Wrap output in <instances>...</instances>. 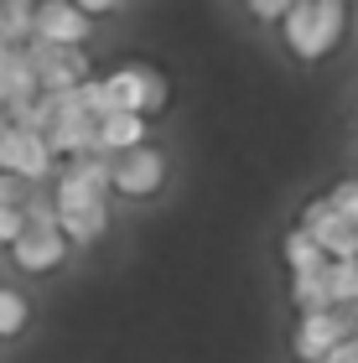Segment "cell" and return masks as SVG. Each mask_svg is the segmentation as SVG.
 Masks as SVG:
<instances>
[{
	"instance_id": "cell-2",
	"label": "cell",
	"mask_w": 358,
	"mask_h": 363,
	"mask_svg": "<svg viewBox=\"0 0 358 363\" xmlns=\"http://www.w3.org/2000/svg\"><path fill=\"white\" fill-rule=\"evenodd\" d=\"M104 89V104L109 114H140V120H151L172 104V78L151 68V62H120V68H109L99 78Z\"/></svg>"
},
{
	"instance_id": "cell-18",
	"label": "cell",
	"mask_w": 358,
	"mask_h": 363,
	"mask_svg": "<svg viewBox=\"0 0 358 363\" xmlns=\"http://www.w3.org/2000/svg\"><path fill=\"white\" fill-rule=\"evenodd\" d=\"M0 42L6 47L31 42V0H6V6H0Z\"/></svg>"
},
{
	"instance_id": "cell-17",
	"label": "cell",
	"mask_w": 358,
	"mask_h": 363,
	"mask_svg": "<svg viewBox=\"0 0 358 363\" xmlns=\"http://www.w3.org/2000/svg\"><path fill=\"white\" fill-rule=\"evenodd\" d=\"M291 306H296V317H301V311H332L322 270H312V275H291Z\"/></svg>"
},
{
	"instance_id": "cell-16",
	"label": "cell",
	"mask_w": 358,
	"mask_h": 363,
	"mask_svg": "<svg viewBox=\"0 0 358 363\" xmlns=\"http://www.w3.org/2000/svg\"><path fill=\"white\" fill-rule=\"evenodd\" d=\"M31 327V301H26V291H16V286H6L0 280V337H21Z\"/></svg>"
},
{
	"instance_id": "cell-9",
	"label": "cell",
	"mask_w": 358,
	"mask_h": 363,
	"mask_svg": "<svg viewBox=\"0 0 358 363\" xmlns=\"http://www.w3.org/2000/svg\"><path fill=\"white\" fill-rule=\"evenodd\" d=\"M94 37V21L68 0H47V6H31V42L47 47H84Z\"/></svg>"
},
{
	"instance_id": "cell-3",
	"label": "cell",
	"mask_w": 358,
	"mask_h": 363,
	"mask_svg": "<svg viewBox=\"0 0 358 363\" xmlns=\"http://www.w3.org/2000/svg\"><path fill=\"white\" fill-rule=\"evenodd\" d=\"M167 177H172V161L151 140L109 156V192H120L125 203H151V197L167 187Z\"/></svg>"
},
{
	"instance_id": "cell-14",
	"label": "cell",
	"mask_w": 358,
	"mask_h": 363,
	"mask_svg": "<svg viewBox=\"0 0 358 363\" xmlns=\"http://www.w3.org/2000/svg\"><path fill=\"white\" fill-rule=\"evenodd\" d=\"M281 259H286V270H291V275H312V270L328 265V255L317 250V239H312V234H301L296 223H291V228H286V239H281Z\"/></svg>"
},
{
	"instance_id": "cell-23",
	"label": "cell",
	"mask_w": 358,
	"mask_h": 363,
	"mask_svg": "<svg viewBox=\"0 0 358 363\" xmlns=\"http://www.w3.org/2000/svg\"><path fill=\"white\" fill-rule=\"evenodd\" d=\"M68 6H78V11H84L89 21H94V16H115L125 0H68Z\"/></svg>"
},
{
	"instance_id": "cell-12",
	"label": "cell",
	"mask_w": 358,
	"mask_h": 363,
	"mask_svg": "<svg viewBox=\"0 0 358 363\" xmlns=\"http://www.w3.org/2000/svg\"><path fill=\"white\" fill-rule=\"evenodd\" d=\"M151 135V120H140V114H104V120H94V151L99 156H120L130 145H145Z\"/></svg>"
},
{
	"instance_id": "cell-24",
	"label": "cell",
	"mask_w": 358,
	"mask_h": 363,
	"mask_svg": "<svg viewBox=\"0 0 358 363\" xmlns=\"http://www.w3.org/2000/svg\"><path fill=\"white\" fill-rule=\"evenodd\" d=\"M322 363H358V333H348L343 342H337V348L322 358Z\"/></svg>"
},
{
	"instance_id": "cell-1",
	"label": "cell",
	"mask_w": 358,
	"mask_h": 363,
	"mask_svg": "<svg viewBox=\"0 0 358 363\" xmlns=\"http://www.w3.org/2000/svg\"><path fill=\"white\" fill-rule=\"evenodd\" d=\"M348 31V6L343 0H296L286 16H281V37H286V52L296 62H317L328 57Z\"/></svg>"
},
{
	"instance_id": "cell-7",
	"label": "cell",
	"mask_w": 358,
	"mask_h": 363,
	"mask_svg": "<svg viewBox=\"0 0 358 363\" xmlns=\"http://www.w3.org/2000/svg\"><path fill=\"white\" fill-rule=\"evenodd\" d=\"M296 228H301V234H312L317 250L328 259H358V228L348 218H337L328 197H312V203L296 213Z\"/></svg>"
},
{
	"instance_id": "cell-5",
	"label": "cell",
	"mask_w": 358,
	"mask_h": 363,
	"mask_svg": "<svg viewBox=\"0 0 358 363\" xmlns=\"http://www.w3.org/2000/svg\"><path fill=\"white\" fill-rule=\"evenodd\" d=\"M31 73H37V89L42 94H68L78 84H89V52L84 47H47V42H26L21 47Z\"/></svg>"
},
{
	"instance_id": "cell-15",
	"label": "cell",
	"mask_w": 358,
	"mask_h": 363,
	"mask_svg": "<svg viewBox=\"0 0 358 363\" xmlns=\"http://www.w3.org/2000/svg\"><path fill=\"white\" fill-rule=\"evenodd\" d=\"M322 280H328L332 311H353L358 306V259H328V265H322Z\"/></svg>"
},
{
	"instance_id": "cell-27",
	"label": "cell",
	"mask_w": 358,
	"mask_h": 363,
	"mask_svg": "<svg viewBox=\"0 0 358 363\" xmlns=\"http://www.w3.org/2000/svg\"><path fill=\"white\" fill-rule=\"evenodd\" d=\"M0 52H6V42H0Z\"/></svg>"
},
{
	"instance_id": "cell-4",
	"label": "cell",
	"mask_w": 358,
	"mask_h": 363,
	"mask_svg": "<svg viewBox=\"0 0 358 363\" xmlns=\"http://www.w3.org/2000/svg\"><path fill=\"white\" fill-rule=\"evenodd\" d=\"M57 167L62 161L52 156V145H47L37 130H16V125L0 130V172L21 177L31 187H47V182L57 177Z\"/></svg>"
},
{
	"instance_id": "cell-6",
	"label": "cell",
	"mask_w": 358,
	"mask_h": 363,
	"mask_svg": "<svg viewBox=\"0 0 358 363\" xmlns=\"http://www.w3.org/2000/svg\"><path fill=\"white\" fill-rule=\"evenodd\" d=\"M68 255L73 250H68V239H62L57 223H26L11 244V265L26 270V275H57L68 265Z\"/></svg>"
},
{
	"instance_id": "cell-8",
	"label": "cell",
	"mask_w": 358,
	"mask_h": 363,
	"mask_svg": "<svg viewBox=\"0 0 358 363\" xmlns=\"http://www.w3.org/2000/svg\"><path fill=\"white\" fill-rule=\"evenodd\" d=\"M343 337H348L343 311H301L296 327H291V358L296 363H322Z\"/></svg>"
},
{
	"instance_id": "cell-10",
	"label": "cell",
	"mask_w": 358,
	"mask_h": 363,
	"mask_svg": "<svg viewBox=\"0 0 358 363\" xmlns=\"http://www.w3.org/2000/svg\"><path fill=\"white\" fill-rule=\"evenodd\" d=\"M57 213V228L62 239H68V250L78 244H99L109 234V197H84V203H62L52 208Z\"/></svg>"
},
{
	"instance_id": "cell-13",
	"label": "cell",
	"mask_w": 358,
	"mask_h": 363,
	"mask_svg": "<svg viewBox=\"0 0 358 363\" xmlns=\"http://www.w3.org/2000/svg\"><path fill=\"white\" fill-rule=\"evenodd\" d=\"M37 73H31V62L21 47H6L0 52V109H11V104H21V99H37Z\"/></svg>"
},
{
	"instance_id": "cell-19",
	"label": "cell",
	"mask_w": 358,
	"mask_h": 363,
	"mask_svg": "<svg viewBox=\"0 0 358 363\" xmlns=\"http://www.w3.org/2000/svg\"><path fill=\"white\" fill-rule=\"evenodd\" d=\"M322 197L332 203V213H337V218H348V223L358 228V177H337V182H332V187L322 192Z\"/></svg>"
},
{
	"instance_id": "cell-28",
	"label": "cell",
	"mask_w": 358,
	"mask_h": 363,
	"mask_svg": "<svg viewBox=\"0 0 358 363\" xmlns=\"http://www.w3.org/2000/svg\"><path fill=\"white\" fill-rule=\"evenodd\" d=\"M0 6H6V0H0Z\"/></svg>"
},
{
	"instance_id": "cell-26",
	"label": "cell",
	"mask_w": 358,
	"mask_h": 363,
	"mask_svg": "<svg viewBox=\"0 0 358 363\" xmlns=\"http://www.w3.org/2000/svg\"><path fill=\"white\" fill-rule=\"evenodd\" d=\"M31 6H47V0H31Z\"/></svg>"
},
{
	"instance_id": "cell-20",
	"label": "cell",
	"mask_w": 358,
	"mask_h": 363,
	"mask_svg": "<svg viewBox=\"0 0 358 363\" xmlns=\"http://www.w3.org/2000/svg\"><path fill=\"white\" fill-rule=\"evenodd\" d=\"M37 192L31 182H21V177H11V172H0V208H26V197Z\"/></svg>"
},
{
	"instance_id": "cell-29",
	"label": "cell",
	"mask_w": 358,
	"mask_h": 363,
	"mask_svg": "<svg viewBox=\"0 0 358 363\" xmlns=\"http://www.w3.org/2000/svg\"><path fill=\"white\" fill-rule=\"evenodd\" d=\"M343 6H348V0H343Z\"/></svg>"
},
{
	"instance_id": "cell-22",
	"label": "cell",
	"mask_w": 358,
	"mask_h": 363,
	"mask_svg": "<svg viewBox=\"0 0 358 363\" xmlns=\"http://www.w3.org/2000/svg\"><path fill=\"white\" fill-rule=\"evenodd\" d=\"M244 6H250L254 21H281V16L296 6V0H244Z\"/></svg>"
},
{
	"instance_id": "cell-25",
	"label": "cell",
	"mask_w": 358,
	"mask_h": 363,
	"mask_svg": "<svg viewBox=\"0 0 358 363\" xmlns=\"http://www.w3.org/2000/svg\"><path fill=\"white\" fill-rule=\"evenodd\" d=\"M0 130H6V109H0Z\"/></svg>"
},
{
	"instance_id": "cell-21",
	"label": "cell",
	"mask_w": 358,
	"mask_h": 363,
	"mask_svg": "<svg viewBox=\"0 0 358 363\" xmlns=\"http://www.w3.org/2000/svg\"><path fill=\"white\" fill-rule=\"evenodd\" d=\"M21 228H26V213L21 208H0V250H11Z\"/></svg>"
},
{
	"instance_id": "cell-11",
	"label": "cell",
	"mask_w": 358,
	"mask_h": 363,
	"mask_svg": "<svg viewBox=\"0 0 358 363\" xmlns=\"http://www.w3.org/2000/svg\"><path fill=\"white\" fill-rule=\"evenodd\" d=\"M42 140L52 145V156H57V161L89 156V151H94V120H89V114H78V109L52 114V125L42 130Z\"/></svg>"
}]
</instances>
